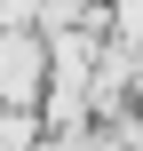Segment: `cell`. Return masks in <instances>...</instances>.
<instances>
[]
</instances>
